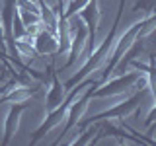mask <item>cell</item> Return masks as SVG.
Wrapping results in <instances>:
<instances>
[{
    "instance_id": "1",
    "label": "cell",
    "mask_w": 156,
    "mask_h": 146,
    "mask_svg": "<svg viewBox=\"0 0 156 146\" xmlns=\"http://www.w3.org/2000/svg\"><path fill=\"white\" fill-rule=\"evenodd\" d=\"M66 99V86L61 82V78L57 74L51 76L49 84L45 88V113H53L58 109Z\"/></svg>"
},
{
    "instance_id": "2",
    "label": "cell",
    "mask_w": 156,
    "mask_h": 146,
    "mask_svg": "<svg viewBox=\"0 0 156 146\" xmlns=\"http://www.w3.org/2000/svg\"><path fill=\"white\" fill-rule=\"evenodd\" d=\"M23 111H26V103H10L8 113L2 121V134H4V144H8L10 140L16 136L20 129V119H22Z\"/></svg>"
},
{
    "instance_id": "3",
    "label": "cell",
    "mask_w": 156,
    "mask_h": 146,
    "mask_svg": "<svg viewBox=\"0 0 156 146\" xmlns=\"http://www.w3.org/2000/svg\"><path fill=\"white\" fill-rule=\"evenodd\" d=\"M33 49H35L39 57H53V55H58V51H61V41L49 29H41L39 33H35Z\"/></svg>"
},
{
    "instance_id": "4",
    "label": "cell",
    "mask_w": 156,
    "mask_h": 146,
    "mask_svg": "<svg viewBox=\"0 0 156 146\" xmlns=\"http://www.w3.org/2000/svg\"><path fill=\"white\" fill-rule=\"evenodd\" d=\"M70 4H72V0H65V2H62V10H61V18H65L66 14H68V8H70Z\"/></svg>"
},
{
    "instance_id": "5",
    "label": "cell",
    "mask_w": 156,
    "mask_h": 146,
    "mask_svg": "<svg viewBox=\"0 0 156 146\" xmlns=\"http://www.w3.org/2000/svg\"><path fill=\"white\" fill-rule=\"evenodd\" d=\"M0 72H2V68H0Z\"/></svg>"
}]
</instances>
